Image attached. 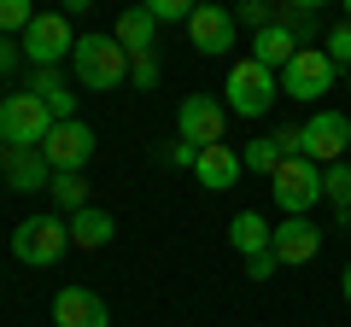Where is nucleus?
Returning <instances> with one entry per match:
<instances>
[{
    "instance_id": "1",
    "label": "nucleus",
    "mask_w": 351,
    "mask_h": 327,
    "mask_svg": "<svg viewBox=\"0 0 351 327\" xmlns=\"http://www.w3.org/2000/svg\"><path fill=\"white\" fill-rule=\"evenodd\" d=\"M76 82H82L88 94H112L129 82V53L117 47V36H76Z\"/></svg>"
},
{
    "instance_id": "2",
    "label": "nucleus",
    "mask_w": 351,
    "mask_h": 327,
    "mask_svg": "<svg viewBox=\"0 0 351 327\" xmlns=\"http://www.w3.org/2000/svg\"><path fill=\"white\" fill-rule=\"evenodd\" d=\"M71 252V216H24V222L12 228V257L24 269H53L59 257Z\"/></svg>"
},
{
    "instance_id": "3",
    "label": "nucleus",
    "mask_w": 351,
    "mask_h": 327,
    "mask_svg": "<svg viewBox=\"0 0 351 327\" xmlns=\"http://www.w3.org/2000/svg\"><path fill=\"white\" fill-rule=\"evenodd\" d=\"M223 94H228V112H234V117H269V105L281 100V76L263 70V64L246 53L240 64H228Z\"/></svg>"
},
{
    "instance_id": "4",
    "label": "nucleus",
    "mask_w": 351,
    "mask_h": 327,
    "mask_svg": "<svg viewBox=\"0 0 351 327\" xmlns=\"http://www.w3.org/2000/svg\"><path fill=\"white\" fill-rule=\"evenodd\" d=\"M269 193H276L281 216H311V205H322V164L299 158H281V170L269 176Z\"/></svg>"
},
{
    "instance_id": "5",
    "label": "nucleus",
    "mask_w": 351,
    "mask_h": 327,
    "mask_svg": "<svg viewBox=\"0 0 351 327\" xmlns=\"http://www.w3.org/2000/svg\"><path fill=\"white\" fill-rule=\"evenodd\" d=\"M59 123V117L47 112V105L36 100V94H6V100H0V140H6V146H41V140H47V129Z\"/></svg>"
},
{
    "instance_id": "6",
    "label": "nucleus",
    "mask_w": 351,
    "mask_h": 327,
    "mask_svg": "<svg viewBox=\"0 0 351 327\" xmlns=\"http://www.w3.org/2000/svg\"><path fill=\"white\" fill-rule=\"evenodd\" d=\"M24 59L36 64V70H59V59H71L76 53V29H71V18L64 12H41L36 24L24 29Z\"/></svg>"
},
{
    "instance_id": "7",
    "label": "nucleus",
    "mask_w": 351,
    "mask_h": 327,
    "mask_svg": "<svg viewBox=\"0 0 351 327\" xmlns=\"http://www.w3.org/2000/svg\"><path fill=\"white\" fill-rule=\"evenodd\" d=\"M334 82H339V64L322 47H299L293 64L281 70V94H293V100H322V94H334Z\"/></svg>"
},
{
    "instance_id": "8",
    "label": "nucleus",
    "mask_w": 351,
    "mask_h": 327,
    "mask_svg": "<svg viewBox=\"0 0 351 327\" xmlns=\"http://www.w3.org/2000/svg\"><path fill=\"white\" fill-rule=\"evenodd\" d=\"M223 129H228V105H217L211 94H188V100L176 105V140H188V146H223Z\"/></svg>"
},
{
    "instance_id": "9",
    "label": "nucleus",
    "mask_w": 351,
    "mask_h": 327,
    "mask_svg": "<svg viewBox=\"0 0 351 327\" xmlns=\"http://www.w3.org/2000/svg\"><path fill=\"white\" fill-rule=\"evenodd\" d=\"M41 158L53 164V176H82V164L94 158V129H88L82 117H71V123H53L47 140H41Z\"/></svg>"
},
{
    "instance_id": "10",
    "label": "nucleus",
    "mask_w": 351,
    "mask_h": 327,
    "mask_svg": "<svg viewBox=\"0 0 351 327\" xmlns=\"http://www.w3.org/2000/svg\"><path fill=\"white\" fill-rule=\"evenodd\" d=\"M346 146H351V117L346 112H316L311 123H304L299 152L311 164H346Z\"/></svg>"
},
{
    "instance_id": "11",
    "label": "nucleus",
    "mask_w": 351,
    "mask_h": 327,
    "mask_svg": "<svg viewBox=\"0 0 351 327\" xmlns=\"http://www.w3.org/2000/svg\"><path fill=\"white\" fill-rule=\"evenodd\" d=\"M188 41L205 53V59H223V53L240 41V24H234V12H228V6H193Z\"/></svg>"
},
{
    "instance_id": "12",
    "label": "nucleus",
    "mask_w": 351,
    "mask_h": 327,
    "mask_svg": "<svg viewBox=\"0 0 351 327\" xmlns=\"http://www.w3.org/2000/svg\"><path fill=\"white\" fill-rule=\"evenodd\" d=\"M269 252H276L281 269H299V263H311V257L322 252V228H316L311 216H281L276 239H269Z\"/></svg>"
},
{
    "instance_id": "13",
    "label": "nucleus",
    "mask_w": 351,
    "mask_h": 327,
    "mask_svg": "<svg viewBox=\"0 0 351 327\" xmlns=\"http://www.w3.org/2000/svg\"><path fill=\"white\" fill-rule=\"evenodd\" d=\"M53 322L59 327H112V310L94 287H59L53 292Z\"/></svg>"
},
{
    "instance_id": "14",
    "label": "nucleus",
    "mask_w": 351,
    "mask_h": 327,
    "mask_svg": "<svg viewBox=\"0 0 351 327\" xmlns=\"http://www.w3.org/2000/svg\"><path fill=\"white\" fill-rule=\"evenodd\" d=\"M0 170H6V187L12 193H47L53 187V164L41 158V146H12Z\"/></svg>"
},
{
    "instance_id": "15",
    "label": "nucleus",
    "mask_w": 351,
    "mask_h": 327,
    "mask_svg": "<svg viewBox=\"0 0 351 327\" xmlns=\"http://www.w3.org/2000/svg\"><path fill=\"white\" fill-rule=\"evenodd\" d=\"M240 176H246V164H240V152L228 146V140H223V146H205L199 164H193V181H199L205 193H228Z\"/></svg>"
},
{
    "instance_id": "16",
    "label": "nucleus",
    "mask_w": 351,
    "mask_h": 327,
    "mask_svg": "<svg viewBox=\"0 0 351 327\" xmlns=\"http://www.w3.org/2000/svg\"><path fill=\"white\" fill-rule=\"evenodd\" d=\"M276 24L287 29L299 47H311L316 36H328V24H322V12H316V0H276Z\"/></svg>"
},
{
    "instance_id": "17",
    "label": "nucleus",
    "mask_w": 351,
    "mask_h": 327,
    "mask_svg": "<svg viewBox=\"0 0 351 327\" xmlns=\"http://www.w3.org/2000/svg\"><path fill=\"white\" fill-rule=\"evenodd\" d=\"M112 234H117V222H112V211H100V205H88V211L71 216V246L76 252H106Z\"/></svg>"
},
{
    "instance_id": "18",
    "label": "nucleus",
    "mask_w": 351,
    "mask_h": 327,
    "mask_svg": "<svg viewBox=\"0 0 351 327\" xmlns=\"http://www.w3.org/2000/svg\"><path fill=\"white\" fill-rule=\"evenodd\" d=\"M269 239H276V228L263 222L258 211H240L234 222H228V246H234V252L246 257V263H252V257H263V252H269Z\"/></svg>"
},
{
    "instance_id": "19",
    "label": "nucleus",
    "mask_w": 351,
    "mask_h": 327,
    "mask_svg": "<svg viewBox=\"0 0 351 327\" xmlns=\"http://www.w3.org/2000/svg\"><path fill=\"white\" fill-rule=\"evenodd\" d=\"M117 47L129 53V59H135V53H158V24H152V12L147 6H135V12H123L117 18Z\"/></svg>"
},
{
    "instance_id": "20",
    "label": "nucleus",
    "mask_w": 351,
    "mask_h": 327,
    "mask_svg": "<svg viewBox=\"0 0 351 327\" xmlns=\"http://www.w3.org/2000/svg\"><path fill=\"white\" fill-rule=\"evenodd\" d=\"M293 53H299V41H293L281 24H269V29H258V36H252V59H258L263 70H276V76L293 64Z\"/></svg>"
},
{
    "instance_id": "21",
    "label": "nucleus",
    "mask_w": 351,
    "mask_h": 327,
    "mask_svg": "<svg viewBox=\"0 0 351 327\" xmlns=\"http://www.w3.org/2000/svg\"><path fill=\"white\" fill-rule=\"evenodd\" d=\"M29 94H36V100L47 105L59 123H71V117H76V94L64 88V76H59V70H29Z\"/></svg>"
},
{
    "instance_id": "22",
    "label": "nucleus",
    "mask_w": 351,
    "mask_h": 327,
    "mask_svg": "<svg viewBox=\"0 0 351 327\" xmlns=\"http://www.w3.org/2000/svg\"><path fill=\"white\" fill-rule=\"evenodd\" d=\"M281 158H287V152L276 146V135H263V140H246V152H240V164H246L252 176H276V170H281Z\"/></svg>"
},
{
    "instance_id": "23",
    "label": "nucleus",
    "mask_w": 351,
    "mask_h": 327,
    "mask_svg": "<svg viewBox=\"0 0 351 327\" xmlns=\"http://www.w3.org/2000/svg\"><path fill=\"white\" fill-rule=\"evenodd\" d=\"M322 199L334 205L339 216H351V164H328L322 170Z\"/></svg>"
},
{
    "instance_id": "24",
    "label": "nucleus",
    "mask_w": 351,
    "mask_h": 327,
    "mask_svg": "<svg viewBox=\"0 0 351 327\" xmlns=\"http://www.w3.org/2000/svg\"><path fill=\"white\" fill-rule=\"evenodd\" d=\"M53 205H59L64 216H76V211H88V176H53Z\"/></svg>"
},
{
    "instance_id": "25",
    "label": "nucleus",
    "mask_w": 351,
    "mask_h": 327,
    "mask_svg": "<svg viewBox=\"0 0 351 327\" xmlns=\"http://www.w3.org/2000/svg\"><path fill=\"white\" fill-rule=\"evenodd\" d=\"M36 6H29V0H0V36H6V41H12V36H24V29L29 24H36Z\"/></svg>"
},
{
    "instance_id": "26",
    "label": "nucleus",
    "mask_w": 351,
    "mask_h": 327,
    "mask_svg": "<svg viewBox=\"0 0 351 327\" xmlns=\"http://www.w3.org/2000/svg\"><path fill=\"white\" fill-rule=\"evenodd\" d=\"M234 24L258 36V29H269V24H276V6H269V0H246V6H234Z\"/></svg>"
},
{
    "instance_id": "27",
    "label": "nucleus",
    "mask_w": 351,
    "mask_h": 327,
    "mask_svg": "<svg viewBox=\"0 0 351 327\" xmlns=\"http://www.w3.org/2000/svg\"><path fill=\"white\" fill-rule=\"evenodd\" d=\"M322 53H328L334 64H346V70H351V24H346V18H339V24H328V36H322Z\"/></svg>"
},
{
    "instance_id": "28",
    "label": "nucleus",
    "mask_w": 351,
    "mask_h": 327,
    "mask_svg": "<svg viewBox=\"0 0 351 327\" xmlns=\"http://www.w3.org/2000/svg\"><path fill=\"white\" fill-rule=\"evenodd\" d=\"M158 76H164L158 53H135V59H129V82H135V88H158Z\"/></svg>"
},
{
    "instance_id": "29",
    "label": "nucleus",
    "mask_w": 351,
    "mask_h": 327,
    "mask_svg": "<svg viewBox=\"0 0 351 327\" xmlns=\"http://www.w3.org/2000/svg\"><path fill=\"white\" fill-rule=\"evenodd\" d=\"M147 12H152V24H188L193 6H188V0H152Z\"/></svg>"
},
{
    "instance_id": "30",
    "label": "nucleus",
    "mask_w": 351,
    "mask_h": 327,
    "mask_svg": "<svg viewBox=\"0 0 351 327\" xmlns=\"http://www.w3.org/2000/svg\"><path fill=\"white\" fill-rule=\"evenodd\" d=\"M158 158L170 164V170H193V164H199V146H188V140H170V146H164Z\"/></svg>"
},
{
    "instance_id": "31",
    "label": "nucleus",
    "mask_w": 351,
    "mask_h": 327,
    "mask_svg": "<svg viewBox=\"0 0 351 327\" xmlns=\"http://www.w3.org/2000/svg\"><path fill=\"white\" fill-rule=\"evenodd\" d=\"M276 269H281V263H276V252H263V257H252V263H246V275H252V280H269Z\"/></svg>"
},
{
    "instance_id": "32",
    "label": "nucleus",
    "mask_w": 351,
    "mask_h": 327,
    "mask_svg": "<svg viewBox=\"0 0 351 327\" xmlns=\"http://www.w3.org/2000/svg\"><path fill=\"white\" fill-rule=\"evenodd\" d=\"M18 53H24V47H12V41H0V76H6V70L18 64Z\"/></svg>"
},
{
    "instance_id": "33",
    "label": "nucleus",
    "mask_w": 351,
    "mask_h": 327,
    "mask_svg": "<svg viewBox=\"0 0 351 327\" xmlns=\"http://www.w3.org/2000/svg\"><path fill=\"white\" fill-rule=\"evenodd\" d=\"M339 298H346V304H351V263H346V269H339Z\"/></svg>"
},
{
    "instance_id": "34",
    "label": "nucleus",
    "mask_w": 351,
    "mask_h": 327,
    "mask_svg": "<svg viewBox=\"0 0 351 327\" xmlns=\"http://www.w3.org/2000/svg\"><path fill=\"white\" fill-rule=\"evenodd\" d=\"M339 18H346V24H351V0H346V6H339Z\"/></svg>"
},
{
    "instance_id": "35",
    "label": "nucleus",
    "mask_w": 351,
    "mask_h": 327,
    "mask_svg": "<svg viewBox=\"0 0 351 327\" xmlns=\"http://www.w3.org/2000/svg\"><path fill=\"white\" fill-rule=\"evenodd\" d=\"M6 152H12V146H6V140H0V164H6Z\"/></svg>"
},
{
    "instance_id": "36",
    "label": "nucleus",
    "mask_w": 351,
    "mask_h": 327,
    "mask_svg": "<svg viewBox=\"0 0 351 327\" xmlns=\"http://www.w3.org/2000/svg\"><path fill=\"white\" fill-rule=\"evenodd\" d=\"M346 88H351V70H346Z\"/></svg>"
},
{
    "instance_id": "37",
    "label": "nucleus",
    "mask_w": 351,
    "mask_h": 327,
    "mask_svg": "<svg viewBox=\"0 0 351 327\" xmlns=\"http://www.w3.org/2000/svg\"><path fill=\"white\" fill-rule=\"evenodd\" d=\"M0 41H6V36H0Z\"/></svg>"
},
{
    "instance_id": "38",
    "label": "nucleus",
    "mask_w": 351,
    "mask_h": 327,
    "mask_svg": "<svg viewBox=\"0 0 351 327\" xmlns=\"http://www.w3.org/2000/svg\"><path fill=\"white\" fill-rule=\"evenodd\" d=\"M346 222H351V216H346Z\"/></svg>"
}]
</instances>
